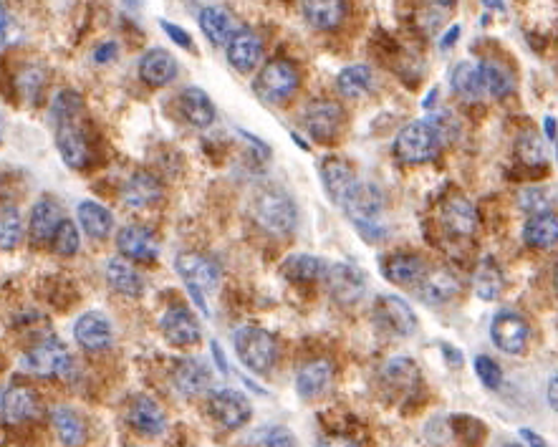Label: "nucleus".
Masks as SVG:
<instances>
[{
	"label": "nucleus",
	"instance_id": "obj_1",
	"mask_svg": "<svg viewBox=\"0 0 558 447\" xmlns=\"http://www.w3.org/2000/svg\"><path fill=\"white\" fill-rule=\"evenodd\" d=\"M346 218L354 223V228L367 240L387 238V220H384V195L372 182H357V187L346 195L341 203Z\"/></svg>",
	"mask_w": 558,
	"mask_h": 447
},
{
	"label": "nucleus",
	"instance_id": "obj_2",
	"mask_svg": "<svg viewBox=\"0 0 558 447\" xmlns=\"http://www.w3.org/2000/svg\"><path fill=\"white\" fill-rule=\"evenodd\" d=\"M442 142L445 139H442L440 129L427 119H420V122L399 129L397 139H394V157L402 165H422V162L435 160Z\"/></svg>",
	"mask_w": 558,
	"mask_h": 447
},
{
	"label": "nucleus",
	"instance_id": "obj_3",
	"mask_svg": "<svg viewBox=\"0 0 558 447\" xmlns=\"http://www.w3.org/2000/svg\"><path fill=\"white\" fill-rule=\"evenodd\" d=\"M253 218L266 233L291 235L298 223V210L291 195L278 187H266L253 200Z\"/></svg>",
	"mask_w": 558,
	"mask_h": 447
},
{
	"label": "nucleus",
	"instance_id": "obj_4",
	"mask_svg": "<svg viewBox=\"0 0 558 447\" xmlns=\"http://www.w3.org/2000/svg\"><path fill=\"white\" fill-rule=\"evenodd\" d=\"M177 273H180L182 281L190 288L192 298H195L200 309L205 311V316L210 314L208 304H205V293H215L223 281V268L215 258L202 256V253H180L175 261Z\"/></svg>",
	"mask_w": 558,
	"mask_h": 447
},
{
	"label": "nucleus",
	"instance_id": "obj_5",
	"mask_svg": "<svg viewBox=\"0 0 558 447\" xmlns=\"http://www.w3.org/2000/svg\"><path fill=\"white\" fill-rule=\"evenodd\" d=\"M235 354L245 369L256 374L271 372L278 359V344L273 334H268L261 326H240L233 334Z\"/></svg>",
	"mask_w": 558,
	"mask_h": 447
},
{
	"label": "nucleus",
	"instance_id": "obj_6",
	"mask_svg": "<svg viewBox=\"0 0 558 447\" xmlns=\"http://www.w3.org/2000/svg\"><path fill=\"white\" fill-rule=\"evenodd\" d=\"M21 367L36 377H64L74 367L69 349L59 339H43L33 349H28L21 359Z\"/></svg>",
	"mask_w": 558,
	"mask_h": 447
},
{
	"label": "nucleus",
	"instance_id": "obj_7",
	"mask_svg": "<svg viewBox=\"0 0 558 447\" xmlns=\"http://www.w3.org/2000/svg\"><path fill=\"white\" fill-rule=\"evenodd\" d=\"M301 76L291 61H268L256 79V94L268 104H286L296 94Z\"/></svg>",
	"mask_w": 558,
	"mask_h": 447
},
{
	"label": "nucleus",
	"instance_id": "obj_8",
	"mask_svg": "<svg viewBox=\"0 0 558 447\" xmlns=\"http://www.w3.org/2000/svg\"><path fill=\"white\" fill-rule=\"evenodd\" d=\"M326 288H329L331 298L341 306H354L367 296L369 281L364 271H359L351 263H329V271L324 276Z\"/></svg>",
	"mask_w": 558,
	"mask_h": 447
},
{
	"label": "nucleus",
	"instance_id": "obj_9",
	"mask_svg": "<svg viewBox=\"0 0 558 447\" xmlns=\"http://www.w3.org/2000/svg\"><path fill=\"white\" fill-rule=\"evenodd\" d=\"M490 339H493V344L498 346L500 352L516 357V354L526 352L531 329H528V321L518 311L500 309L490 321Z\"/></svg>",
	"mask_w": 558,
	"mask_h": 447
},
{
	"label": "nucleus",
	"instance_id": "obj_10",
	"mask_svg": "<svg viewBox=\"0 0 558 447\" xmlns=\"http://www.w3.org/2000/svg\"><path fill=\"white\" fill-rule=\"evenodd\" d=\"M208 410L218 425L225 430H240L253 417V407H250L248 397L235 389H215L208 400Z\"/></svg>",
	"mask_w": 558,
	"mask_h": 447
},
{
	"label": "nucleus",
	"instance_id": "obj_11",
	"mask_svg": "<svg viewBox=\"0 0 558 447\" xmlns=\"http://www.w3.org/2000/svg\"><path fill=\"white\" fill-rule=\"evenodd\" d=\"M117 248L122 258L137 263H155L160 256V243L155 233L144 225H124L117 235Z\"/></svg>",
	"mask_w": 558,
	"mask_h": 447
},
{
	"label": "nucleus",
	"instance_id": "obj_12",
	"mask_svg": "<svg viewBox=\"0 0 558 447\" xmlns=\"http://www.w3.org/2000/svg\"><path fill=\"white\" fill-rule=\"evenodd\" d=\"M341 124H344V109L336 102H321L309 104V109L303 112V127L316 142H331L339 134Z\"/></svg>",
	"mask_w": 558,
	"mask_h": 447
},
{
	"label": "nucleus",
	"instance_id": "obj_13",
	"mask_svg": "<svg viewBox=\"0 0 558 447\" xmlns=\"http://www.w3.org/2000/svg\"><path fill=\"white\" fill-rule=\"evenodd\" d=\"M160 331L170 344L192 346L202 339V326L187 306H172L162 314Z\"/></svg>",
	"mask_w": 558,
	"mask_h": 447
},
{
	"label": "nucleus",
	"instance_id": "obj_14",
	"mask_svg": "<svg viewBox=\"0 0 558 447\" xmlns=\"http://www.w3.org/2000/svg\"><path fill=\"white\" fill-rule=\"evenodd\" d=\"M74 339L81 349L86 352H101L109 349L114 341L112 321L99 311H86L84 316H79L74 324Z\"/></svg>",
	"mask_w": 558,
	"mask_h": 447
},
{
	"label": "nucleus",
	"instance_id": "obj_15",
	"mask_svg": "<svg viewBox=\"0 0 558 447\" xmlns=\"http://www.w3.org/2000/svg\"><path fill=\"white\" fill-rule=\"evenodd\" d=\"M64 223V210L56 203L54 197H41L31 210V220H28V233H31L33 245H48L54 243V235L59 225Z\"/></svg>",
	"mask_w": 558,
	"mask_h": 447
},
{
	"label": "nucleus",
	"instance_id": "obj_16",
	"mask_svg": "<svg viewBox=\"0 0 558 447\" xmlns=\"http://www.w3.org/2000/svg\"><path fill=\"white\" fill-rule=\"evenodd\" d=\"M127 420L129 425L134 427V432L144 437H160L162 432L167 430V417L162 412V407L157 405L152 397L147 394H139L129 402V410H127Z\"/></svg>",
	"mask_w": 558,
	"mask_h": 447
},
{
	"label": "nucleus",
	"instance_id": "obj_17",
	"mask_svg": "<svg viewBox=\"0 0 558 447\" xmlns=\"http://www.w3.org/2000/svg\"><path fill=\"white\" fill-rule=\"evenodd\" d=\"M377 319L379 324L387 326L389 331L399 336H412L417 331V314L412 311V306L399 296H382L377 301Z\"/></svg>",
	"mask_w": 558,
	"mask_h": 447
},
{
	"label": "nucleus",
	"instance_id": "obj_18",
	"mask_svg": "<svg viewBox=\"0 0 558 447\" xmlns=\"http://www.w3.org/2000/svg\"><path fill=\"white\" fill-rule=\"evenodd\" d=\"M172 382H175L177 392L185 397H200V394L210 392L213 387V372L202 359L187 357L177 362L175 372H172Z\"/></svg>",
	"mask_w": 558,
	"mask_h": 447
},
{
	"label": "nucleus",
	"instance_id": "obj_19",
	"mask_svg": "<svg viewBox=\"0 0 558 447\" xmlns=\"http://www.w3.org/2000/svg\"><path fill=\"white\" fill-rule=\"evenodd\" d=\"M122 200L124 205L134 210L152 208L155 203L162 200V182L160 177H155L152 172H134L122 187Z\"/></svg>",
	"mask_w": 558,
	"mask_h": 447
},
{
	"label": "nucleus",
	"instance_id": "obj_20",
	"mask_svg": "<svg viewBox=\"0 0 558 447\" xmlns=\"http://www.w3.org/2000/svg\"><path fill=\"white\" fill-rule=\"evenodd\" d=\"M139 79L149 86H165L177 79V59L165 48H149L139 59Z\"/></svg>",
	"mask_w": 558,
	"mask_h": 447
},
{
	"label": "nucleus",
	"instance_id": "obj_21",
	"mask_svg": "<svg viewBox=\"0 0 558 447\" xmlns=\"http://www.w3.org/2000/svg\"><path fill=\"white\" fill-rule=\"evenodd\" d=\"M427 263L415 253H394L384 261L382 273L387 281L397 283V286H420L422 278L427 276Z\"/></svg>",
	"mask_w": 558,
	"mask_h": 447
},
{
	"label": "nucleus",
	"instance_id": "obj_22",
	"mask_svg": "<svg viewBox=\"0 0 558 447\" xmlns=\"http://www.w3.org/2000/svg\"><path fill=\"white\" fill-rule=\"evenodd\" d=\"M197 21H200L202 33H205V36L210 38V43H215V46H228V43L243 31V28L238 26V21H235L233 13L223 6H208L205 11H200Z\"/></svg>",
	"mask_w": 558,
	"mask_h": 447
},
{
	"label": "nucleus",
	"instance_id": "obj_23",
	"mask_svg": "<svg viewBox=\"0 0 558 447\" xmlns=\"http://www.w3.org/2000/svg\"><path fill=\"white\" fill-rule=\"evenodd\" d=\"M261 59H263L261 36L248 31V28H243V31L228 43V61L235 71H240V74H248V71L256 69V66L261 64Z\"/></svg>",
	"mask_w": 558,
	"mask_h": 447
},
{
	"label": "nucleus",
	"instance_id": "obj_24",
	"mask_svg": "<svg viewBox=\"0 0 558 447\" xmlns=\"http://www.w3.org/2000/svg\"><path fill=\"white\" fill-rule=\"evenodd\" d=\"M56 147H59L61 160L66 162L74 170H81V167L89 165L91 152L89 144H86V137L81 134V129L76 127L74 122H61L59 132H56Z\"/></svg>",
	"mask_w": 558,
	"mask_h": 447
},
{
	"label": "nucleus",
	"instance_id": "obj_25",
	"mask_svg": "<svg viewBox=\"0 0 558 447\" xmlns=\"http://www.w3.org/2000/svg\"><path fill=\"white\" fill-rule=\"evenodd\" d=\"M442 223H445V228L450 230L452 235L468 238V235H473L475 230H478V213H475V205L463 195L450 197V200L442 205Z\"/></svg>",
	"mask_w": 558,
	"mask_h": 447
},
{
	"label": "nucleus",
	"instance_id": "obj_26",
	"mask_svg": "<svg viewBox=\"0 0 558 447\" xmlns=\"http://www.w3.org/2000/svg\"><path fill=\"white\" fill-rule=\"evenodd\" d=\"M334 382V364L326 359H316V362L303 364L296 374V389L303 400H316Z\"/></svg>",
	"mask_w": 558,
	"mask_h": 447
},
{
	"label": "nucleus",
	"instance_id": "obj_27",
	"mask_svg": "<svg viewBox=\"0 0 558 447\" xmlns=\"http://www.w3.org/2000/svg\"><path fill=\"white\" fill-rule=\"evenodd\" d=\"M321 180H324L326 192L334 203H344L346 195H349L354 187H357L359 177L357 172L351 170V165H346L344 160H324L321 162Z\"/></svg>",
	"mask_w": 558,
	"mask_h": 447
},
{
	"label": "nucleus",
	"instance_id": "obj_28",
	"mask_svg": "<svg viewBox=\"0 0 558 447\" xmlns=\"http://www.w3.org/2000/svg\"><path fill=\"white\" fill-rule=\"evenodd\" d=\"M301 8L316 31H336L346 18V0H301Z\"/></svg>",
	"mask_w": 558,
	"mask_h": 447
},
{
	"label": "nucleus",
	"instance_id": "obj_29",
	"mask_svg": "<svg viewBox=\"0 0 558 447\" xmlns=\"http://www.w3.org/2000/svg\"><path fill=\"white\" fill-rule=\"evenodd\" d=\"M180 109H182V117L197 129H208L210 124L215 122V117H218L210 94H205V91L197 89V86H187V89L182 91Z\"/></svg>",
	"mask_w": 558,
	"mask_h": 447
},
{
	"label": "nucleus",
	"instance_id": "obj_30",
	"mask_svg": "<svg viewBox=\"0 0 558 447\" xmlns=\"http://www.w3.org/2000/svg\"><path fill=\"white\" fill-rule=\"evenodd\" d=\"M0 412H3V420H6L8 425H23V422H28L31 417H36V394L26 387L6 389L3 402H0Z\"/></svg>",
	"mask_w": 558,
	"mask_h": 447
},
{
	"label": "nucleus",
	"instance_id": "obj_31",
	"mask_svg": "<svg viewBox=\"0 0 558 447\" xmlns=\"http://www.w3.org/2000/svg\"><path fill=\"white\" fill-rule=\"evenodd\" d=\"M460 291V281L452 276L450 271H427V276L422 278V283L417 286V293L425 304L440 306L447 304L450 298H455V293Z\"/></svg>",
	"mask_w": 558,
	"mask_h": 447
},
{
	"label": "nucleus",
	"instance_id": "obj_32",
	"mask_svg": "<svg viewBox=\"0 0 558 447\" xmlns=\"http://www.w3.org/2000/svg\"><path fill=\"white\" fill-rule=\"evenodd\" d=\"M326 271H329V263L324 258L306 256V253H296V256H288L283 261L281 273L291 283H316L324 281Z\"/></svg>",
	"mask_w": 558,
	"mask_h": 447
},
{
	"label": "nucleus",
	"instance_id": "obj_33",
	"mask_svg": "<svg viewBox=\"0 0 558 447\" xmlns=\"http://www.w3.org/2000/svg\"><path fill=\"white\" fill-rule=\"evenodd\" d=\"M107 283L114 288L117 293L129 298H139L144 296L147 286H144V278L139 276V271L134 266H129L124 258H112L107 263Z\"/></svg>",
	"mask_w": 558,
	"mask_h": 447
},
{
	"label": "nucleus",
	"instance_id": "obj_34",
	"mask_svg": "<svg viewBox=\"0 0 558 447\" xmlns=\"http://www.w3.org/2000/svg\"><path fill=\"white\" fill-rule=\"evenodd\" d=\"M452 91L460 94L463 99H470V102H478V99H485L488 91H485V81H483V71H480V64H473V61H463L452 69Z\"/></svg>",
	"mask_w": 558,
	"mask_h": 447
},
{
	"label": "nucleus",
	"instance_id": "obj_35",
	"mask_svg": "<svg viewBox=\"0 0 558 447\" xmlns=\"http://www.w3.org/2000/svg\"><path fill=\"white\" fill-rule=\"evenodd\" d=\"M76 218H79L84 233L94 240H104L114 228V215L94 200H81L79 208H76Z\"/></svg>",
	"mask_w": 558,
	"mask_h": 447
},
{
	"label": "nucleus",
	"instance_id": "obj_36",
	"mask_svg": "<svg viewBox=\"0 0 558 447\" xmlns=\"http://www.w3.org/2000/svg\"><path fill=\"white\" fill-rule=\"evenodd\" d=\"M336 89L341 91V96L346 99H362V96L372 94L374 91V71L367 64H354L346 66L336 76Z\"/></svg>",
	"mask_w": 558,
	"mask_h": 447
},
{
	"label": "nucleus",
	"instance_id": "obj_37",
	"mask_svg": "<svg viewBox=\"0 0 558 447\" xmlns=\"http://www.w3.org/2000/svg\"><path fill=\"white\" fill-rule=\"evenodd\" d=\"M51 425L56 435L64 442V447H81L86 442V425L71 407L59 405L51 412Z\"/></svg>",
	"mask_w": 558,
	"mask_h": 447
},
{
	"label": "nucleus",
	"instance_id": "obj_38",
	"mask_svg": "<svg viewBox=\"0 0 558 447\" xmlns=\"http://www.w3.org/2000/svg\"><path fill=\"white\" fill-rule=\"evenodd\" d=\"M523 240L531 248H551L558 243V215L538 213L523 228Z\"/></svg>",
	"mask_w": 558,
	"mask_h": 447
},
{
	"label": "nucleus",
	"instance_id": "obj_39",
	"mask_svg": "<svg viewBox=\"0 0 558 447\" xmlns=\"http://www.w3.org/2000/svg\"><path fill=\"white\" fill-rule=\"evenodd\" d=\"M503 271L495 263V258H483L475 271V293H478L483 301H495V298L503 293Z\"/></svg>",
	"mask_w": 558,
	"mask_h": 447
},
{
	"label": "nucleus",
	"instance_id": "obj_40",
	"mask_svg": "<svg viewBox=\"0 0 558 447\" xmlns=\"http://www.w3.org/2000/svg\"><path fill=\"white\" fill-rule=\"evenodd\" d=\"M480 71H483V81H485V91L493 99H503L513 91V76L503 69L500 64H493V61H480Z\"/></svg>",
	"mask_w": 558,
	"mask_h": 447
},
{
	"label": "nucleus",
	"instance_id": "obj_41",
	"mask_svg": "<svg viewBox=\"0 0 558 447\" xmlns=\"http://www.w3.org/2000/svg\"><path fill=\"white\" fill-rule=\"evenodd\" d=\"M23 238V220L16 208L0 210V251H13Z\"/></svg>",
	"mask_w": 558,
	"mask_h": 447
},
{
	"label": "nucleus",
	"instance_id": "obj_42",
	"mask_svg": "<svg viewBox=\"0 0 558 447\" xmlns=\"http://www.w3.org/2000/svg\"><path fill=\"white\" fill-rule=\"evenodd\" d=\"M384 377H387V382L397 384V387H410V384L417 382V367L412 359L394 357L384 364Z\"/></svg>",
	"mask_w": 558,
	"mask_h": 447
},
{
	"label": "nucleus",
	"instance_id": "obj_43",
	"mask_svg": "<svg viewBox=\"0 0 558 447\" xmlns=\"http://www.w3.org/2000/svg\"><path fill=\"white\" fill-rule=\"evenodd\" d=\"M51 245H54V251L59 253V256L64 258L76 256L81 245V235H79V228H76V223H71L69 218H64V223H61L59 230H56L54 243Z\"/></svg>",
	"mask_w": 558,
	"mask_h": 447
},
{
	"label": "nucleus",
	"instance_id": "obj_44",
	"mask_svg": "<svg viewBox=\"0 0 558 447\" xmlns=\"http://www.w3.org/2000/svg\"><path fill=\"white\" fill-rule=\"evenodd\" d=\"M81 104H84V99H81L76 91L66 89L61 91L59 96L54 99V107H51V112H54V117L61 122H74L76 117H79L81 112Z\"/></svg>",
	"mask_w": 558,
	"mask_h": 447
},
{
	"label": "nucleus",
	"instance_id": "obj_45",
	"mask_svg": "<svg viewBox=\"0 0 558 447\" xmlns=\"http://www.w3.org/2000/svg\"><path fill=\"white\" fill-rule=\"evenodd\" d=\"M473 367H475V377L480 379V384H483L485 389H500V384H503V372H500V367L493 362V359L480 354V357H475Z\"/></svg>",
	"mask_w": 558,
	"mask_h": 447
},
{
	"label": "nucleus",
	"instance_id": "obj_46",
	"mask_svg": "<svg viewBox=\"0 0 558 447\" xmlns=\"http://www.w3.org/2000/svg\"><path fill=\"white\" fill-rule=\"evenodd\" d=\"M518 155L526 165H543V142L538 134L526 132L518 139Z\"/></svg>",
	"mask_w": 558,
	"mask_h": 447
},
{
	"label": "nucleus",
	"instance_id": "obj_47",
	"mask_svg": "<svg viewBox=\"0 0 558 447\" xmlns=\"http://www.w3.org/2000/svg\"><path fill=\"white\" fill-rule=\"evenodd\" d=\"M263 447H296V437L286 427H271L263 437Z\"/></svg>",
	"mask_w": 558,
	"mask_h": 447
},
{
	"label": "nucleus",
	"instance_id": "obj_48",
	"mask_svg": "<svg viewBox=\"0 0 558 447\" xmlns=\"http://www.w3.org/2000/svg\"><path fill=\"white\" fill-rule=\"evenodd\" d=\"M160 26H162V31L172 38V43L187 48V51H195V46H192V36L185 31V28L175 26V23H170V21H160Z\"/></svg>",
	"mask_w": 558,
	"mask_h": 447
},
{
	"label": "nucleus",
	"instance_id": "obj_49",
	"mask_svg": "<svg viewBox=\"0 0 558 447\" xmlns=\"http://www.w3.org/2000/svg\"><path fill=\"white\" fill-rule=\"evenodd\" d=\"M21 89L28 91V96L31 99H36L38 91L43 89V74L38 69H28L26 74L21 76Z\"/></svg>",
	"mask_w": 558,
	"mask_h": 447
},
{
	"label": "nucleus",
	"instance_id": "obj_50",
	"mask_svg": "<svg viewBox=\"0 0 558 447\" xmlns=\"http://www.w3.org/2000/svg\"><path fill=\"white\" fill-rule=\"evenodd\" d=\"M117 54H119V48L114 41L99 43V46H96V51H94V61H96V64H112V61L117 59Z\"/></svg>",
	"mask_w": 558,
	"mask_h": 447
},
{
	"label": "nucleus",
	"instance_id": "obj_51",
	"mask_svg": "<svg viewBox=\"0 0 558 447\" xmlns=\"http://www.w3.org/2000/svg\"><path fill=\"white\" fill-rule=\"evenodd\" d=\"M521 203L526 210H533L538 215V210L546 208V197H543L541 190H528L521 195Z\"/></svg>",
	"mask_w": 558,
	"mask_h": 447
},
{
	"label": "nucleus",
	"instance_id": "obj_52",
	"mask_svg": "<svg viewBox=\"0 0 558 447\" xmlns=\"http://www.w3.org/2000/svg\"><path fill=\"white\" fill-rule=\"evenodd\" d=\"M319 447H359V442H354L351 437H344V435H329V437H321Z\"/></svg>",
	"mask_w": 558,
	"mask_h": 447
},
{
	"label": "nucleus",
	"instance_id": "obj_53",
	"mask_svg": "<svg viewBox=\"0 0 558 447\" xmlns=\"http://www.w3.org/2000/svg\"><path fill=\"white\" fill-rule=\"evenodd\" d=\"M521 437H523V442H526L528 447H548V442L543 440L538 432H533V430H528V427H523L521 430Z\"/></svg>",
	"mask_w": 558,
	"mask_h": 447
},
{
	"label": "nucleus",
	"instance_id": "obj_54",
	"mask_svg": "<svg viewBox=\"0 0 558 447\" xmlns=\"http://www.w3.org/2000/svg\"><path fill=\"white\" fill-rule=\"evenodd\" d=\"M546 397H548V405H551V410L558 412V372L553 374L551 382H548Z\"/></svg>",
	"mask_w": 558,
	"mask_h": 447
},
{
	"label": "nucleus",
	"instance_id": "obj_55",
	"mask_svg": "<svg viewBox=\"0 0 558 447\" xmlns=\"http://www.w3.org/2000/svg\"><path fill=\"white\" fill-rule=\"evenodd\" d=\"M213 357H215V362H218V367H220V372L223 374H228V359L223 357V352H220V346H218V341H213Z\"/></svg>",
	"mask_w": 558,
	"mask_h": 447
},
{
	"label": "nucleus",
	"instance_id": "obj_56",
	"mask_svg": "<svg viewBox=\"0 0 558 447\" xmlns=\"http://www.w3.org/2000/svg\"><path fill=\"white\" fill-rule=\"evenodd\" d=\"M455 38H460V26H452L450 31H447L445 36H442V43H440V46L447 51V48H450L452 43H455Z\"/></svg>",
	"mask_w": 558,
	"mask_h": 447
},
{
	"label": "nucleus",
	"instance_id": "obj_57",
	"mask_svg": "<svg viewBox=\"0 0 558 447\" xmlns=\"http://www.w3.org/2000/svg\"><path fill=\"white\" fill-rule=\"evenodd\" d=\"M543 124H546V134H548V137L556 139V122H553V117H546V122H543Z\"/></svg>",
	"mask_w": 558,
	"mask_h": 447
},
{
	"label": "nucleus",
	"instance_id": "obj_58",
	"mask_svg": "<svg viewBox=\"0 0 558 447\" xmlns=\"http://www.w3.org/2000/svg\"><path fill=\"white\" fill-rule=\"evenodd\" d=\"M485 6L488 8H493V11H505V6H503V0H483Z\"/></svg>",
	"mask_w": 558,
	"mask_h": 447
},
{
	"label": "nucleus",
	"instance_id": "obj_59",
	"mask_svg": "<svg viewBox=\"0 0 558 447\" xmlns=\"http://www.w3.org/2000/svg\"><path fill=\"white\" fill-rule=\"evenodd\" d=\"M8 26V11L3 6H0V33H3V28Z\"/></svg>",
	"mask_w": 558,
	"mask_h": 447
},
{
	"label": "nucleus",
	"instance_id": "obj_60",
	"mask_svg": "<svg viewBox=\"0 0 558 447\" xmlns=\"http://www.w3.org/2000/svg\"><path fill=\"white\" fill-rule=\"evenodd\" d=\"M122 3H124V6H127V8H132V11H137V8L142 6V0H122Z\"/></svg>",
	"mask_w": 558,
	"mask_h": 447
},
{
	"label": "nucleus",
	"instance_id": "obj_61",
	"mask_svg": "<svg viewBox=\"0 0 558 447\" xmlns=\"http://www.w3.org/2000/svg\"><path fill=\"white\" fill-rule=\"evenodd\" d=\"M437 6H442V8H452L455 6V0H435Z\"/></svg>",
	"mask_w": 558,
	"mask_h": 447
},
{
	"label": "nucleus",
	"instance_id": "obj_62",
	"mask_svg": "<svg viewBox=\"0 0 558 447\" xmlns=\"http://www.w3.org/2000/svg\"><path fill=\"white\" fill-rule=\"evenodd\" d=\"M556 286H558V266H556Z\"/></svg>",
	"mask_w": 558,
	"mask_h": 447
},
{
	"label": "nucleus",
	"instance_id": "obj_63",
	"mask_svg": "<svg viewBox=\"0 0 558 447\" xmlns=\"http://www.w3.org/2000/svg\"><path fill=\"white\" fill-rule=\"evenodd\" d=\"M556 155H558V137H556Z\"/></svg>",
	"mask_w": 558,
	"mask_h": 447
},
{
	"label": "nucleus",
	"instance_id": "obj_64",
	"mask_svg": "<svg viewBox=\"0 0 558 447\" xmlns=\"http://www.w3.org/2000/svg\"><path fill=\"white\" fill-rule=\"evenodd\" d=\"M505 447H521V445H505Z\"/></svg>",
	"mask_w": 558,
	"mask_h": 447
}]
</instances>
